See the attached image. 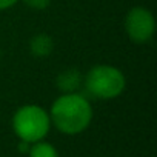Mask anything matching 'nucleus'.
<instances>
[{"mask_svg": "<svg viewBox=\"0 0 157 157\" xmlns=\"http://www.w3.org/2000/svg\"><path fill=\"white\" fill-rule=\"evenodd\" d=\"M51 125L60 132L75 136L83 132L93 120V106L90 100L78 93H65L51 106Z\"/></svg>", "mask_w": 157, "mask_h": 157, "instance_id": "nucleus-1", "label": "nucleus"}, {"mask_svg": "<svg viewBox=\"0 0 157 157\" xmlns=\"http://www.w3.org/2000/svg\"><path fill=\"white\" fill-rule=\"evenodd\" d=\"M83 86L91 97L99 100H109L119 97L123 93L126 80L119 68L111 65H97L86 72Z\"/></svg>", "mask_w": 157, "mask_h": 157, "instance_id": "nucleus-2", "label": "nucleus"}, {"mask_svg": "<svg viewBox=\"0 0 157 157\" xmlns=\"http://www.w3.org/2000/svg\"><path fill=\"white\" fill-rule=\"evenodd\" d=\"M13 129L19 140L28 143L43 140L51 129L49 113L39 105H23L13 116Z\"/></svg>", "mask_w": 157, "mask_h": 157, "instance_id": "nucleus-3", "label": "nucleus"}, {"mask_svg": "<svg viewBox=\"0 0 157 157\" xmlns=\"http://www.w3.org/2000/svg\"><path fill=\"white\" fill-rule=\"evenodd\" d=\"M125 29L128 37L132 42L137 43H143L148 42L155 29V22H154V16L142 6L132 8L128 11L126 17H125Z\"/></svg>", "mask_w": 157, "mask_h": 157, "instance_id": "nucleus-4", "label": "nucleus"}, {"mask_svg": "<svg viewBox=\"0 0 157 157\" xmlns=\"http://www.w3.org/2000/svg\"><path fill=\"white\" fill-rule=\"evenodd\" d=\"M56 83H57V88L60 91H63V94L65 93H75L78 88L82 86L83 77H82V74H80V71H78V69L71 68V69L62 71L57 75Z\"/></svg>", "mask_w": 157, "mask_h": 157, "instance_id": "nucleus-5", "label": "nucleus"}, {"mask_svg": "<svg viewBox=\"0 0 157 157\" xmlns=\"http://www.w3.org/2000/svg\"><path fill=\"white\" fill-rule=\"evenodd\" d=\"M54 49V40L48 34H37L29 42V51L36 57H46Z\"/></svg>", "mask_w": 157, "mask_h": 157, "instance_id": "nucleus-6", "label": "nucleus"}, {"mask_svg": "<svg viewBox=\"0 0 157 157\" xmlns=\"http://www.w3.org/2000/svg\"><path fill=\"white\" fill-rule=\"evenodd\" d=\"M28 157H59V152L54 148V145L45 140H39V142L31 143Z\"/></svg>", "mask_w": 157, "mask_h": 157, "instance_id": "nucleus-7", "label": "nucleus"}, {"mask_svg": "<svg viewBox=\"0 0 157 157\" xmlns=\"http://www.w3.org/2000/svg\"><path fill=\"white\" fill-rule=\"evenodd\" d=\"M23 2H25V5H26V6H29L31 10L42 11V10H45V8H48V6H49L51 0H23Z\"/></svg>", "mask_w": 157, "mask_h": 157, "instance_id": "nucleus-8", "label": "nucleus"}, {"mask_svg": "<svg viewBox=\"0 0 157 157\" xmlns=\"http://www.w3.org/2000/svg\"><path fill=\"white\" fill-rule=\"evenodd\" d=\"M17 2H19V0H0V11H3V10H8V8L14 6Z\"/></svg>", "mask_w": 157, "mask_h": 157, "instance_id": "nucleus-9", "label": "nucleus"}, {"mask_svg": "<svg viewBox=\"0 0 157 157\" xmlns=\"http://www.w3.org/2000/svg\"><path fill=\"white\" fill-rule=\"evenodd\" d=\"M29 146H31V143H28V142H25V140H20V142H19V151H20V152H26V154H28Z\"/></svg>", "mask_w": 157, "mask_h": 157, "instance_id": "nucleus-10", "label": "nucleus"}]
</instances>
